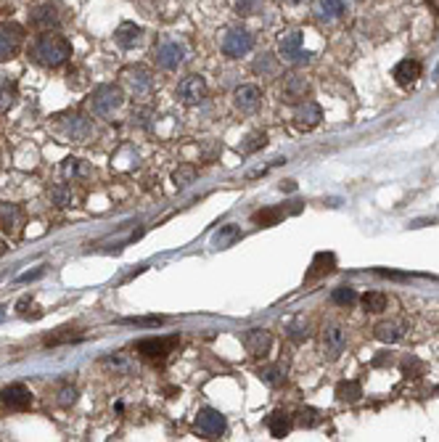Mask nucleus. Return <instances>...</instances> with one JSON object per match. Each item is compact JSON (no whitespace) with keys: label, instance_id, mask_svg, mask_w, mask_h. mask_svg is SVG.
Masks as SVG:
<instances>
[{"label":"nucleus","instance_id":"f257e3e1","mask_svg":"<svg viewBox=\"0 0 439 442\" xmlns=\"http://www.w3.org/2000/svg\"><path fill=\"white\" fill-rule=\"evenodd\" d=\"M30 58L43 69H58L72 58V43L58 32H43L30 43Z\"/></svg>","mask_w":439,"mask_h":442},{"label":"nucleus","instance_id":"f03ea898","mask_svg":"<svg viewBox=\"0 0 439 442\" xmlns=\"http://www.w3.org/2000/svg\"><path fill=\"white\" fill-rule=\"evenodd\" d=\"M122 103H125V90L120 85H111V82L98 85V88L93 90V96H90V111L96 117H101V120L111 117Z\"/></svg>","mask_w":439,"mask_h":442},{"label":"nucleus","instance_id":"7ed1b4c3","mask_svg":"<svg viewBox=\"0 0 439 442\" xmlns=\"http://www.w3.org/2000/svg\"><path fill=\"white\" fill-rule=\"evenodd\" d=\"M30 24L40 32H56L64 24V6L56 0H43L30 11Z\"/></svg>","mask_w":439,"mask_h":442},{"label":"nucleus","instance_id":"20e7f679","mask_svg":"<svg viewBox=\"0 0 439 442\" xmlns=\"http://www.w3.org/2000/svg\"><path fill=\"white\" fill-rule=\"evenodd\" d=\"M56 127H58V133L69 138V141H77V144H85L93 138V122L88 117H82L77 111H69V114H58L56 117Z\"/></svg>","mask_w":439,"mask_h":442},{"label":"nucleus","instance_id":"39448f33","mask_svg":"<svg viewBox=\"0 0 439 442\" xmlns=\"http://www.w3.org/2000/svg\"><path fill=\"white\" fill-rule=\"evenodd\" d=\"M24 45V27L16 22H0V64L19 56Z\"/></svg>","mask_w":439,"mask_h":442},{"label":"nucleus","instance_id":"423d86ee","mask_svg":"<svg viewBox=\"0 0 439 442\" xmlns=\"http://www.w3.org/2000/svg\"><path fill=\"white\" fill-rule=\"evenodd\" d=\"M122 80H125V85H127V90H130L135 99H146L154 90V72L148 67H143V64L127 67L122 72Z\"/></svg>","mask_w":439,"mask_h":442},{"label":"nucleus","instance_id":"0eeeda50","mask_svg":"<svg viewBox=\"0 0 439 442\" xmlns=\"http://www.w3.org/2000/svg\"><path fill=\"white\" fill-rule=\"evenodd\" d=\"M220 48H222V53L228 58H241V56H246L254 48V34L249 30H243V27H231L228 32L222 34Z\"/></svg>","mask_w":439,"mask_h":442},{"label":"nucleus","instance_id":"6e6552de","mask_svg":"<svg viewBox=\"0 0 439 442\" xmlns=\"http://www.w3.org/2000/svg\"><path fill=\"white\" fill-rule=\"evenodd\" d=\"M347 347V329L339 323H331L320 334V355L323 360H339V355Z\"/></svg>","mask_w":439,"mask_h":442},{"label":"nucleus","instance_id":"1a4fd4ad","mask_svg":"<svg viewBox=\"0 0 439 442\" xmlns=\"http://www.w3.org/2000/svg\"><path fill=\"white\" fill-rule=\"evenodd\" d=\"M225 416L220 413L217 408H201L196 413V419H193V429L201 434V437H207V440H217L225 434Z\"/></svg>","mask_w":439,"mask_h":442},{"label":"nucleus","instance_id":"9d476101","mask_svg":"<svg viewBox=\"0 0 439 442\" xmlns=\"http://www.w3.org/2000/svg\"><path fill=\"white\" fill-rule=\"evenodd\" d=\"M177 334H170V336H151V339H141L135 344V353L143 355L146 360H165L167 355L172 353L177 347Z\"/></svg>","mask_w":439,"mask_h":442},{"label":"nucleus","instance_id":"9b49d317","mask_svg":"<svg viewBox=\"0 0 439 442\" xmlns=\"http://www.w3.org/2000/svg\"><path fill=\"white\" fill-rule=\"evenodd\" d=\"M278 51H281V56H284L288 64H307L310 56H312L302 48V32L299 30H286L278 37Z\"/></svg>","mask_w":439,"mask_h":442},{"label":"nucleus","instance_id":"f8f14e48","mask_svg":"<svg viewBox=\"0 0 439 442\" xmlns=\"http://www.w3.org/2000/svg\"><path fill=\"white\" fill-rule=\"evenodd\" d=\"M154 61L156 67L172 72V69H177L186 61V48L177 40H162V43L154 45Z\"/></svg>","mask_w":439,"mask_h":442},{"label":"nucleus","instance_id":"ddd939ff","mask_svg":"<svg viewBox=\"0 0 439 442\" xmlns=\"http://www.w3.org/2000/svg\"><path fill=\"white\" fill-rule=\"evenodd\" d=\"M207 93H209L207 80L201 77V75H188L177 85V99L183 101L186 106H198L201 101L207 99Z\"/></svg>","mask_w":439,"mask_h":442},{"label":"nucleus","instance_id":"4468645a","mask_svg":"<svg viewBox=\"0 0 439 442\" xmlns=\"http://www.w3.org/2000/svg\"><path fill=\"white\" fill-rule=\"evenodd\" d=\"M0 405L8 410H30L32 405V392L24 384H8L0 389Z\"/></svg>","mask_w":439,"mask_h":442},{"label":"nucleus","instance_id":"2eb2a0df","mask_svg":"<svg viewBox=\"0 0 439 442\" xmlns=\"http://www.w3.org/2000/svg\"><path fill=\"white\" fill-rule=\"evenodd\" d=\"M307 93H310V82L305 75L291 72V75H286L284 77V85H281V101H286V103H302Z\"/></svg>","mask_w":439,"mask_h":442},{"label":"nucleus","instance_id":"dca6fc26","mask_svg":"<svg viewBox=\"0 0 439 442\" xmlns=\"http://www.w3.org/2000/svg\"><path fill=\"white\" fill-rule=\"evenodd\" d=\"M323 120V109H320L315 101H302L294 111V127L302 130V133H310V130H315Z\"/></svg>","mask_w":439,"mask_h":442},{"label":"nucleus","instance_id":"f3484780","mask_svg":"<svg viewBox=\"0 0 439 442\" xmlns=\"http://www.w3.org/2000/svg\"><path fill=\"white\" fill-rule=\"evenodd\" d=\"M243 347L254 358H265V355L270 353V347H273V334L267 332V329H249V332L243 334Z\"/></svg>","mask_w":439,"mask_h":442},{"label":"nucleus","instance_id":"a211bd4d","mask_svg":"<svg viewBox=\"0 0 439 442\" xmlns=\"http://www.w3.org/2000/svg\"><path fill=\"white\" fill-rule=\"evenodd\" d=\"M260 103H262V90L257 88V85H241V88H236V93H233V106L238 111H243V114L257 111Z\"/></svg>","mask_w":439,"mask_h":442},{"label":"nucleus","instance_id":"6ab92c4d","mask_svg":"<svg viewBox=\"0 0 439 442\" xmlns=\"http://www.w3.org/2000/svg\"><path fill=\"white\" fill-rule=\"evenodd\" d=\"M347 11V3L344 0H315L312 3V16L323 24H333L336 19H341Z\"/></svg>","mask_w":439,"mask_h":442},{"label":"nucleus","instance_id":"aec40b11","mask_svg":"<svg viewBox=\"0 0 439 442\" xmlns=\"http://www.w3.org/2000/svg\"><path fill=\"white\" fill-rule=\"evenodd\" d=\"M24 225V210L19 204H0V231L16 236L22 233Z\"/></svg>","mask_w":439,"mask_h":442},{"label":"nucleus","instance_id":"412c9836","mask_svg":"<svg viewBox=\"0 0 439 442\" xmlns=\"http://www.w3.org/2000/svg\"><path fill=\"white\" fill-rule=\"evenodd\" d=\"M421 64H418L416 58H402L400 64L395 67V72H392V77H395V82L400 85V88H410V85H416L418 80H421Z\"/></svg>","mask_w":439,"mask_h":442},{"label":"nucleus","instance_id":"4be33fe9","mask_svg":"<svg viewBox=\"0 0 439 442\" xmlns=\"http://www.w3.org/2000/svg\"><path fill=\"white\" fill-rule=\"evenodd\" d=\"M405 332H407V323L400 321V318H392V321L376 323L374 336L378 339V342H384V344H395V342H400V339L405 336Z\"/></svg>","mask_w":439,"mask_h":442},{"label":"nucleus","instance_id":"5701e85b","mask_svg":"<svg viewBox=\"0 0 439 442\" xmlns=\"http://www.w3.org/2000/svg\"><path fill=\"white\" fill-rule=\"evenodd\" d=\"M257 376L262 379L267 387L278 389V387H284L286 384V365L284 363H267L257 371Z\"/></svg>","mask_w":439,"mask_h":442},{"label":"nucleus","instance_id":"b1692460","mask_svg":"<svg viewBox=\"0 0 439 442\" xmlns=\"http://www.w3.org/2000/svg\"><path fill=\"white\" fill-rule=\"evenodd\" d=\"M141 34H143V30L138 27V24L122 22L120 27H117V32H114V40H117L120 48H132V45H138Z\"/></svg>","mask_w":439,"mask_h":442},{"label":"nucleus","instance_id":"393cba45","mask_svg":"<svg viewBox=\"0 0 439 442\" xmlns=\"http://www.w3.org/2000/svg\"><path fill=\"white\" fill-rule=\"evenodd\" d=\"M58 172H61V177L64 180H79V177H85L90 172L88 165L82 162V159H77V156H66L64 162H61V167H58Z\"/></svg>","mask_w":439,"mask_h":442},{"label":"nucleus","instance_id":"a878e982","mask_svg":"<svg viewBox=\"0 0 439 442\" xmlns=\"http://www.w3.org/2000/svg\"><path fill=\"white\" fill-rule=\"evenodd\" d=\"M336 267V257L331 255H326V252H320V255H315V260H312V270H310L307 276H305V281H318L320 276H326V273H331Z\"/></svg>","mask_w":439,"mask_h":442},{"label":"nucleus","instance_id":"bb28decb","mask_svg":"<svg viewBox=\"0 0 439 442\" xmlns=\"http://www.w3.org/2000/svg\"><path fill=\"white\" fill-rule=\"evenodd\" d=\"M267 429H270V434H273L275 440H284L286 434H288V429H291V421H288V416H286L284 410H275V413L267 416Z\"/></svg>","mask_w":439,"mask_h":442},{"label":"nucleus","instance_id":"cd10ccee","mask_svg":"<svg viewBox=\"0 0 439 442\" xmlns=\"http://www.w3.org/2000/svg\"><path fill=\"white\" fill-rule=\"evenodd\" d=\"M336 398L341 403H357L362 398V387L360 381H341L339 387H336Z\"/></svg>","mask_w":439,"mask_h":442},{"label":"nucleus","instance_id":"c85d7f7f","mask_svg":"<svg viewBox=\"0 0 439 442\" xmlns=\"http://www.w3.org/2000/svg\"><path fill=\"white\" fill-rule=\"evenodd\" d=\"M386 305H389V299H386L384 291H368V294L362 297V308H365V312H384Z\"/></svg>","mask_w":439,"mask_h":442},{"label":"nucleus","instance_id":"c756f323","mask_svg":"<svg viewBox=\"0 0 439 442\" xmlns=\"http://www.w3.org/2000/svg\"><path fill=\"white\" fill-rule=\"evenodd\" d=\"M254 72L260 75V77H275L278 75V61H275V56L270 53H262L257 61H254Z\"/></svg>","mask_w":439,"mask_h":442},{"label":"nucleus","instance_id":"7c9ffc66","mask_svg":"<svg viewBox=\"0 0 439 442\" xmlns=\"http://www.w3.org/2000/svg\"><path fill=\"white\" fill-rule=\"evenodd\" d=\"M16 101V82L11 80H0V114L8 111Z\"/></svg>","mask_w":439,"mask_h":442},{"label":"nucleus","instance_id":"2f4dec72","mask_svg":"<svg viewBox=\"0 0 439 442\" xmlns=\"http://www.w3.org/2000/svg\"><path fill=\"white\" fill-rule=\"evenodd\" d=\"M82 339V334L77 332V329H58V332L53 334V336H48L45 339V347H56V344H64V342H79Z\"/></svg>","mask_w":439,"mask_h":442},{"label":"nucleus","instance_id":"473e14b6","mask_svg":"<svg viewBox=\"0 0 439 442\" xmlns=\"http://www.w3.org/2000/svg\"><path fill=\"white\" fill-rule=\"evenodd\" d=\"M172 180H175L177 188H188L193 180H196V167L193 165H183L175 170V175H172Z\"/></svg>","mask_w":439,"mask_h":442},{"label":"nucleus","instance_id":"72a5a7b5","mask_svg":"<svg viewBox=\"0 0 439 442\" xmlns=\"http://www.w3.org/2000/svg\"><path fill=\"white\" fill-rule=\"evenodd\" d=\"M331 299H333L336 305H341V308H350V305L357 302V291H355L352 286H339V289H333Z\"/></svg>","mask_w":439,"mask_h":442},{"label":"nucleus","instance_id":"f704fd0d","mask_svg":"<svg viewBox=\"0 0 439 442\" xmlns=\"http://www.w3.org/2000/svg\"><path fill=\"white\" fill-rule=\"evenodd\" d=\"M79 398V392L75 384H64V387L58 389V398H56V403L61 405V408H69V405H75Z\"/></svg>","mask_w":439,"mask_h":442},{"label":"nucleus","instance_id":"c9c22d12","mask_svg":"<svg viewBox=\"0 0 439 442\" xmlns=\"http://www.w3.org/2000/svg\"><path fill=\"white\" fill-rule=\"evenodd\" d=\"M51 199H53L58 207H69V204L75 201V194H72L69 186H53L51 188Z\"/></svg>","mask_w":439,"mask_h":442},{"label":"nucleus","instance_id":"e433bc0d","mask_svg":"<svg viewBox=\"0 0 439 442\" xmlns=\"http://www.w3.org/2000/svg\"><path fill=\"white\" fill-rule=\"evenodd\" d=\"M284 215H286L284 210H260V212H254V222H260V225H275Z\"/></svg>","mask_w":439,"mask_h":442},{"label":"nucleus","instance_id":"4c0bfd02","mask_svg":"<svg viewBox=\"0 0 439 442\" xmlns=\"http://www.w3.org/2000/svg\"><path fill=\"white\" fill-rule=\"evenodd\" d=\"M265 144H267V135H265V133H252L241 144V151H243V154H252V151H257V149H262Z\"/></svg>","mask_w":439,"mask_h":442},{"label":"nucleus","instance_id":"58836bf2","mask_svg":"<svg viewBox=\"0 0 439 442\" xmlns=\"http://www.w3.org/2000/svg\"><path fill=\"white\" fill-rule=\"evenodd\" d=\"M288 336H291L294 342H305V339L310 336V323H305V321L291 323V326H288Z\"/></svg>","mask_w":439,"mask_h":442},{"label":"nucleus","instance_id":"ea45409f","mask_svg":"<svg viewBox=\"0 0 439 442\" xmlns=\"http://www.w3.org/2000/svg\"><path fill=\"white\" fill-rule=\"evenodd\" d=\"M315 424H320V413L315 408H305L299 410V427H315Z\"/></svg>","mask_w":439,"mask_h":442},{"label":"nucleus","instance_id":"a19ab883","mask_svg":"<svg viewBox=\"0 0 439 442\" xmlns=\"http://www.w3.org/2000/svg\"><path fill=\"white\" fill-rule=\"evenodd\" d=\"M260 6H262V0H236V11L241 13V16H252V13H257Z\"/></svg>","mask_w":439,"mask_h":442},{"label":"nucleus","instance_id":"79ce46f5","mask_svg":"<svg viewBox=\"0 0 439 442\" xmlns=\"http://www.w3.org/2000/svg\"><path fill=\"white\" fill-rule=\"evenodd\" d=\"M231 239H238V231H236L233 225H228L225 231H222V233H217V236H215V244H217V246H225V244L231 241Z\"/></svg>","mask_w":439,"mask_h":442},{"label":"nucleus","instance_id":"37998d69","mask_svg":"<svg viewBox=\"0 0 439 442\" xmlns=\"http://www.w3.org/2000/svg\"><path fill=\"white\" fill-rule=\"evenodd\" d=\"M127 323H135V326H162L165 318H127Z\"/></svg>","mask_w":439,"mask_h":442},{"label":"nucleus","instance_id":"c03bdc74","mask_svg":"<svg viewBox=\"0 0 439 442\" xmlns=\"http://www.w3.org/2000/svg\"><path fill=\"white\" fill-rule=\"evenodd\" d=\"M40 276H43V267H40V270H34V273H24L22 281H32V278H40Z\"/></svg>","mask_w":439,"mask_h":442},{"label":"nucleus","instance_id":"a18cd8bd","mask_svg":"<svg viewBox=\"0 0 439 442\" xmlns=\"http://www.w3.org/2000/svg\"><path fill=\"white\" fill-rule=\"evenodd\" d=\"M426 6L431 8V13H437L439 16V0H426Z\"/></svg>","mask_w":439,"mask_h":442},{"label":"nucleus","instance_id":"49530a36","mask_svg":"<svg viewBox=\"0 0 439 442\" xmlns=\"http://www.w3.org/2000/svg\"><path fill=\"white\" fill-rule=\"evenodd\" d=\"M281 188H286V191H294V188H297V183H294V180H286Z\"/></svg>","mask_w":439,"mask_h":442},{"label":"nucleus","instance_id":"de8ad7c7","mask_svg":"<svg viewBox=\"0 0 439 442\" xmlns=\"http://www.w3.org/2000/svg\"><path fill=\"white\" fill-rule=\"evenodd\" d=\"M6 252H8V244H6V241H3V239H0V257L6 255Z\"/></svg>","mask_w":439,"mask_h":442},{"label":"nucleus","instance_id":"09e8293b","mask_svg":"<svg viewBox=\"0 0 439 442\" xmlns=\"http://www.w3.org/2000/svg\"><path fill=\"white\" fill-rule=\"evenodd\" d=\"M3 318H6V308H0V321H3Z\"/></svg>","mask_w":439,"mask_h":442},{"label":"nucleus","instance_id":"8fccbe9b","mask_svg":"<svg viewBox=\"0 0 439 442\" xmlns=\"http://www.w3.org/2000/svg\"><path fill=\"white\" fill-rule=\"evenodd\" d=\"M284 3H291V6H294V3H302V0H284Z\"/></svg>","mask_w":439,"mask_h":442},{"label":"nucleus","instance_id":"3c124183","mask_svg":"<svg viewBox=\"0 0 439 442\" xmlns=\"http://www.w3.org/2000/svg\"><path fill=\"white\" fill-rule=\"evenodd\" d=\"M357 3H362V0H357Z\"/></svg>","mask_w":439,"mask_h":442}]
</instances>
